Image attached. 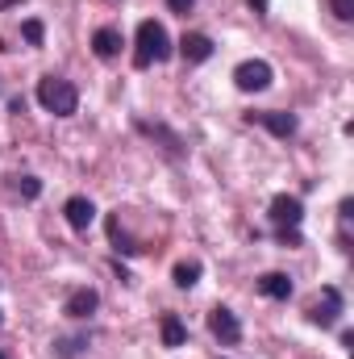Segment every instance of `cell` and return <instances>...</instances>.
<instances>
[{
    "label": "cell",
    "mask_w": 354,
    "mask_h": 359,
    "mask_svg": "<svg viewBox=\"0 0 354 359\" xmlns=\"http://www.w3.org/2000/svg\"><path fill=\"white\" fill-rule=\"evenodd\" d=\"M167 59H171V38H167L163 21L146 17V21L138 25V50H134V63H138V67H150V63H167Z\"/></svg>",
    "instance_id": "obj_1"
},
{
    "label": "cell",
    "mask_w": 354,
    "mask_h": 359,
    "mask_svg": "<svg viewBox=\"0 0 354 359\" xmlns=\"http://www.w3.org/2000/svg\"><path fill=\"white\" fill-rule=\"evenodd\" d=\"M38 104L55 117H71L80 109V92L71 80H59V76H42L38 80Z\"/></svg>",
    "instance_id": "obj_2"
},
{
    "label": "cell",
    "mask_w": 354,
    "mask_h": 359,
    "mask_svg": "<svg viewBox=\"0 0 354 359\" xmlns=\"http://www.w3.org/2000/svg\"><path fill=\"white\" fill-rule=\"evenodd\" d=\"M271 80H275V72H271L267 59H246V63L234 67V84L242 92H263V88H271Z\"/></svg>",
    "instance_id": "obj_3"
},
{
    "label": "cell",
    "mask_w": 354,
    "mask_h": 359,
    "mask_svg": "<svg viewBox=\"0 0 354 359\" xmlns=\"http://www.w3.org/2000/svg\"><path fill=\"white\" fill-rule=\"evenodd\" d=\"M271 222L279 226V230H300V222H304V201L300 196H288V192H279V196H271Z\"/></svg>",
    "instance_id": "obj_4"
},
{
    "label": "cell",
    "mask_w": 354,
    "mask_h": 359,
    "mask_svg": "<svg viewBox=\"0 0 354 359\" xmlns=\"http://www.w3.org/2000/svg\"><path fill=\"white\" fill-rule=\"evenodd\" d=\"M338 313H342V292H338L334 284H325V288H321V301L309 309V322L321 326V330H330V326H338Z\"/></svg>",
    "instance_id": "obj_5"
},
{
    "label": "cell",
    "mask_w": 354,
    "mask_h": 359,
    "mask_svg": "<svg viewBox=\"0 0 354 359\" xmlns=\"http://www.w3.org/2000/svg\"><path fill=\"white\" fill-rule=\"evenodd\" d=\"M208 330H213V339L225 343V347H234V343L242 339V322H238V313L225 309V305H217V309L208 313Z\"/></svg>",
    "instance_id": "obj_6"
},
{
    "label": "cell",
    "mask_w": 354,
    "mask_h": 359,
    "mask_svg": "<svg viewBox=\"0 0 354 359\" xmlns=\"http://www.w3.org/2000/svg\"><path fill=\"white\" fill-rule=\"evenodd\" d=\"M250 121H259V126H263V130H271L275 138H292V134L300 130L296 113H283V109H267V113H250Z\"/></svg>",
    "instance_id": "obj_7"
},
{
    "label": "cell",
    "mask_w": 354,
    "mask_h": 359,
    "mask_svg": "<svg viewBox=\"0 0 354 359\" xmlns=\"http://www.w3.org/2000/svg\"><path fill=\"white\" fill-rule=\"evenodd\" d=\"M96 309H100V292H96V288H88V284H84V288H76V292L67 297V305H63V313H67V318H76V322L92 318Z\"/></svg>",
    "instance_id": "obj_8"
},
{
    "label": "cell",
    "mask_w": 354,
    "mask_h": 359,
    "mask_svg": "<svg viewBox=\"0 0 354 359\" xmlns=\"http://www.w3.org/2000/svg\"><path fill=\"white\" fill-rule=\"evenodd\" d=\"M179 55H183V63H208L213 59V38L208 34H183Z\"/></svg>",
    "instance_id": "obj_9"
},
{
    "label": "cell",
    "mask_w": 354,
    "mask_h": 359,
    "mask_svg": "<svg viewBox=\"0 0 354 359\" xmlns=\"http://www.w3.org/2000/svg\"><path fill=\"white\" fill-rule=\"evenodd\" d=\"M63 213H67V226L71 230H88L92 222H96V205H92L88 196H71L63 205Z\"/></svg>",
    "instance_id": "obj_10"
},
{
    "label": "cell",
    "mask_w": 354,
    "mask_h": 359,
    "mask_svg": "<svg viewBox=\"0 0 354 359\" xmlns=\"http://www.w3.org/2000/svg\"><path fill=\"white\" fill-rule=\"evenodd\" d=\"M259 292L271 297V301H288V297H292V276H283V271H267V276H259Z\"/></svg>",
    "instance_id": "obj_11"
},
{
    "label": "cell",
    "mask_w": 354,
    "mask_h": 359,
    "mask_svg": "<svg viewBox=\"0 0 354 359\" xmlns=\"http://www.w3.org/2000/svg\"><path fill=\"white\" fill-rule=\"evenodd\" d=\"M92 50H96L100 59H117V55H121V34H117L113 25H100V29L92 34Z\"/></svg>",
    "instance_id": "obj_12"
},
{
    "label": "cell",
    "mask_w": 354,
    "mask_h": 359,
    "mask_svg": "<svg viewBox=\"0 0 354 359\" xmlns=\"http://www.w3.org/2000/svg\"><path fill=\"white\" fill-rule=\"evenodd\" d=\"M159 330H163V347H183V343H187V326L179 322L176 313H163Z\"/></svg>",
    "instance_id": "obj_13"
},
{
    "label": "cell",
    "mask_w": 354,
    "mask_h": 359,
    "mask_svg": "<svg viewBox=\"0 0 354 359\" xmlns=\"http://www.w3.org/2000/svg\"><path fill=\"white\" fill-rule=\"evenodd\" d=\"M138 130H142V134H150V138L159 134V138L167 142V151H171V155H183V142H179V138L171 134V130H167V126H150V121H138Z\"/></svg>",
    "instance_id": "obj_14"
},
{
    "label": "cell",
    "mask_w": 354,
    "mask_h": 359,
    "mask_svg": "<svg viewBox=\"0 0 354 359\" xmlns=\"http://www.w3.org/2000/svg\"><path fill=\"white\" fill-rule=\"evenodd\" d=\"M200 264H196V259H183V264H176V271H171V276H176V284L179 288H192V284H196V280H200Z\"/></svg>",
    "instance_id": "obj_15"
},
{
    "label": "cell",
    "mask_w": 354,
    "mask_h": 359,
    "mask_svg": "<svg viewBox=\"0 0 354 359\" xmlns=\"http://www.w3.org/2000/svg\"><path fill=\"white\" fill-rule=\"evenodd\" d=\"M21 38H25L29 46H42V38H46V25H42L38 17H29V21L21 25Z\"/></svg>",
    "instance_id": "obj_16"
},
{
    "label": "cell",
    "mask_w": 354,
    "mask_h": 359,
    "mask_svg": "<svg viewBox=\"0 0 354 359\" xmlns=\"http://www.w3.org/2000/svg\"><path fill=\"white\" fill-rule=\"evenodd\" d=\"M17 192H21L25 201H38V196H42V180L38 176H17Z\"/></svg>",
    "instance_id": "obj_17"
},
{
    "label": "cell",
    "mask_w": 354,
    "mask_h": 359,
    "mask_svg": "<svg viewBox=\"0 0 354 359\" xmlns=\"http://www.w3.org/2000/svg\"><path fill=\"white\" fill-rule=\"evenodd\" d=\"M108 234H113V243H117V251H125V255H138L142 247H134L125 234H121V222H108Z\"/></svg>",
    "instance_id": "obj_18"
},
{
    "label": "cell",
    "mask_w": 354,
    "mask_h": 359,
    "mask_svg": "<svg viewBox=\"0 0 354 359\" xmlns=\"http://www.w3.org/2000/svg\"><path fill=\"white\" fill-rule=\"evenodd\" d=\"M80 347H88V339H63V343H59V347H55V355H76V351H80Z\"/></svg>",
    "instance_id": "obj_19"
},
{
    "label": "cell",
    "mask_w": 354,
    "mask_h": 359,
    "mask_svg": "<svg viewBox=\"0 0 354 359\" xmlns=\"http://www.w3.org/2000/svg\"><path fill=\"white\" fill-rule=\"evenodd\" d=\"M334 4V17L338 21H354V0H330Z\"/></svg>",
    "instance_id": "obj_20"
},
{
    "label": "cell",
    "mask_w": 354,
    "mask_h": 359,
    "mask_svg": "<svg viewBox=\"0 0 354 359\" xmlns=\"http://www.w3.org/2000/svg\"><path fill=\"white\" fill-rule=\"evenodd\" d=\"M167 8H171V13H179V17H187V13L196 8V0H167Z\"/></svg>",
    "instance_id": "obj_21"
},
{
    "label": "cell",
    "mask_w": 354,
    "mask_h": 359,
    "mask_svg": "<svg viewBox=\"0 0 354 359\" xmlns=\"http://www.w3.org/2000/svg\"><path fill=\"white\" fill-rule=\"evenodd\" d=\"M279 243H292V247H300V230H279Z\"/></svg>",
    "instance_id": "obj_22"
},
{
    "label": "cell",
    "mask_w": 354,
    "mask_h": 359,
    "mask_svg": "<svg viewBox=\"0 0 354 359\" xmlns=\"http://www.w3.org/2000/svg\"><path fill=\"white\" fill-rule=\"evenodd\" d=\"M246 4H250V13H255V17H267V0H246Z\"/></svg>",
    "instance_id": "obj_23"
},
{
    "label": "cell",
    "mask_w": 354,
    "mask_h": 359,
    "mask_svg": "<svg viewBox=\"0 0 354 359\" xmlns=\"http://www.w3.org/2000/svg\"><path fill=\"white\" fill-rule=\"evenodd\" d=\"M13 4H21V0H0V8H13Z\"/></svg>",
    "instance_id": "obj_24"
},
{
    "label": "cell",
    "mask_w": 354,
    "mask_h": 359,
    "mask_svg": "<svg viewBox=\"0 0 354 359\" xmlns=\"http://www.w3.org/2000/svg\"><path fill=\"white\" fill-rule=\"evenodd\" d=\"M0 359H8V355H4V351H0Z\"/></svg>",
    "instance_id": "obj_25"
}]
</instances>
